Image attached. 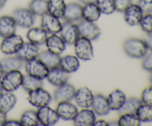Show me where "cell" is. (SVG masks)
<instances>
[{
    "instance_id": "6da1fadb",
    "label": "cell",
    "mask_w": 152,
    "mask_h": 126,
    "mask_svg": "<svg viewBox=\"0 0 152 126\" xmlns=\"http://www.w3.org/2000/svg\"><path fill=\"white\" fill-rule=\"evenodd\" d=\"M123 50L129 57L134 59H142L148 50L144 40L137 38L126 39L123 43Z\"/></svg>"
},
{
    "instance_id": "7a4b0ae2",
    "label": "cell",
    "mask_w": 152,
    "mask_h": 126,
    "mask_svg": "<svg viewBox=\"0 0 152 126\" xmlns=\"http://www.w3.org/2000/svg\"><path fill=\"white\" fill-rule=\"evenodd\" d=\"M23 76L20 71H11L4 73L0 79L4 91L13 92L21 87Z\"/></svg>"
},
{
    "instance_id": "3957f363",
    "label": "cell",
    "mask_w": 152,
    "mask_h": 126,
    "mask_svg": "<svg viewBox=\"0 0 152 126\" xmlns=\"http://www.w3.org/2000/svg\"><path fill=\"white\" fill-rule=\"evenodd\" d=\"M76 56L83 61H88L94 58V48L91 41L80 36L74 44Z\"/></svg>"
},
{
    "instance_id": "277c9868",
    "label": "cell",
    "mask_w": 152,
    "mask_h": 126,
    "mask_svg": "<svg viewBox=\"0 0 152 126\" xmlns=\"http://www.w3.org/2000/svg\"><path fill=\"white\" fill-rule=\"evenodd\" d=\"M23 39L21 36L14 34L3 38L0 44L1 53L6 55L16 54L23 44Z\"/></svg>"
},
{
    "instance_id": "5b68a950",
    "label": "cell",
    "mask_w": 152,
    "mask_h": 126,
    "mask_svg": "<svg viewBox=\"0 0 152 126\" xmlns=\"http://www.w3.org/2000/svg\"><path fill=\"white\" fill-rule=\"evenodd\" d=\"M28 100L31 105L39 108L48 105L52 101V96L48 91L42 87L28 92Z\"/></svg>"
},
{
    "instance_id": "8992f818",
    "label": "cell",
    "mask_w": 152,
    "mask_h": 126,
    "mask_svg": "<svg viewBox=\"0 0 152 126\" xmlns=\"http://www.w3.org/2000/svg\"><path fill=\"white\" fill-rule=\"evenodd\" d=\"M25 68L27 74L39 79H45L49 72V68L39 59L25 62Z\"/></svg>"
},
{
    "instance_id": "52a82bcc",
    "label": "cell",
    "mask_w": 152,
    "mask_h": 126,
    "mask_svg": "<svg viewBox=\"0 0 152 126\" xmlns=\"http://www.w3.org/2000/svg\"><path fill=\"white\" fill-rule=\"evenodd\" d=\"M12 16L16 25L22 28H30L35 23V15L28 8H17L13 11Z\"/></svg>"
},
{
    "instance_id": "ba28073f",
    "label": "cell",
    "mask_w": 152,
    "mask_h": 126,
    "mask_svg": "<svg viewBox=\"0 0 152 126\" xmlns=\"http://www.w3.org/2000/svg\"><path fill=\"white\" fill-rule=\"evenodd\" d=\"M80 36L84 37L91 41L96 40L101 34V31L99 27L92 22L82 20L77 24Z\"/></svg>"
},
{
    "instance_id": "9c48e42d",
    "label": "cell",
    "mask_w": 152,
    "mask_h": 126,
    "mask_svg": "<svg viewBox=\"0 0 152 126\" xmlns=\"http://www.w3.org/2000/svg\"><path fill=\"white\" fill-rule=\"evenodd\" d=\"M37 113L41 125H54L59 119V117L56 110L53 109L48 105L39 108Z\"/></svg>"
},
{
    "instance_id": "30bf717a",
    "label": "cell",
    "mask_w": 152,
    "mask_h": 126,
    "mask_svg": "<svg viewBox=\"0 0 152 126\" xmlns=\"http://www.w3.org/2000/svg\"><path fill=\"white\" fill-rule=\"evenodd\" d=\"M60 36L65 41L66 44L72 45L80 37L78 27L74 22L65 21L62 24V30L60 31Z\"/></svg>"
},
{
    "instance_id": "8fae6325",
    "label": "cell",
    "mask_w": 152,
    "mask_h": 126,
    "mask_svg": "<svg viewBox=\"0 0 152 126\" xmlns=\"http://www.w3.org/2000/svg\"><path fill=\"white\" fill-rule=\"evenodd\" d=\"M94 96V95L88 87L83 86L76 90L74 99L77 105L80 108H91Z\"/></svg>"
},
{
    "instance_id": "7c38bea8",
    "label": "cell",
    "mask_w": 152,
    "mask_h": 126,
    "mask_svg": "<svg viewBox=\"0 0 152 126\" xmlns=\"http://www.w3.org/2000/svg\"><path fill=\"white\" fill-rule=\"evenodd\" d=\"M41 27L48 34H57L62 30V24L59 18L46 13L42 16Z\"/></svg>"
},
{
    "instance_id": "4fadbf2b",
    "label": "cell",
    "mask_w": 152,
    "mask_h": 126,
    "mask_svg": "<svg viewBox=\"0 0 152 126\" xmlns=\"http://www.w3.org/2000/svg\"><path fill=\"white\" fill-rule=\"evenodd\" d=\"M124 19L128 25L131 26H135L139 25L143 16L144 13L137 4H129L127 8L123 12Z\"/></svg>"
},
{
    "instance_id": "5bb4252c",
    "label": "cell",
    "mask_w": 152,
    "mask_h": 126,
    "mask_svg": "<svg viewBox=\"0 0 152 126\" xmlns=\"http://www.w3.org/2000/svg\"><path fill=\"white\" fill-rule=\"evenodd\" d=\"M75 92L76 89L74 85L66 82L57 87L53 93V99L57 103L61 102L71 101L74 99Z\"/></svg>"
},
{
    "instance_id": "9a60e30c",
    "label": "cell",
    "mask_w": 152,
    "mask_h": 126,
    "mask_svg": "<svg viewBox=\"0 0 152 126\" xmlns=\"http://www.w3.org/2000/svg\"><path fill=\"white\" fill-rule=\"evenodd\" d=\"M69 77L70 74L65 72L60 67L58 66L49 69L48 74L46 79L52 85L59 87V86L68 82Z\"/></svg>"
},
{
    "instance_id": "2e32d148",
    "label": "cell",
    "mask_w": 152,
    "mask_h": 126,
    "mask_svg": "<svg viewBox=\"0 0 152 126\" xmlns=\"http://www.w3.org/2000/svg\"><path fill=\"white\" fill-rule=\"evenodd\" d=\"M95 121L96 114L90 108H83L81 111H78L73 119L74 125L77 126H91Z\"/></svg>"
},
{
    "instance_id": "e0dca14e",
    "label": "cell",
    "mask_w": 152,
    "mask_h": 126,
    "mask_svg": "<svg viewBox=\"0 0 152 126\" xmlns=\"http://www.w3.org/2000/svg\"><path fill=\"white\" fill-rule=\"evenodd\" d=\"M56 111L59 118L63 120H73L78 112L77 107L72 104L71 101L59 102L56 106Z\"/></svg>"
},
{
    "instance_id": "ac0fdd59",
    "label": "cell",
    "mask_w": 152,
    "mask_h": 126,
    "mask_svg": "<svg viewBox=\"0 0 152 126\" xmlns=\"http://www.w3.org/2000/svg\"><path fill=\"white\" fill-rule=\"evenodd\" d=\"M39 52V46L31 42H28L23 43L16 55L25 62L36 59Z\"/></svg>"
},
{
    "instance_id": "d6986e66",
    "label": "cell",
    "mask_w": 152,
    "mask_h": 126,
    "mask_svg": "<svg viewBox=\"0 0 152 126\" xmlns=\"http://www.w3.org/2000/svg\"><path fill=\"white\" fill-rule=\"evenodd\" d=\"M83 6L76 2H71L66 4L63 19L67 22H78L83 19L82 16Z\"/></svg>"
},
{
    "instance_id": "ffe728a7",
    "label": "cell",
    "mask_w": 152,
    "mask_h": 126,
    "mask_svg": "<svg viewBox=\"0 0 152 126\" xmlns=\"http://www.w3.org/2000/svg\"><path fill=\"white\" fill-rule=\"evenodd\" d=\"M91 108L97 116H105L111 111L107 97L102 94H96L94 96Z\"/></svg>"
},
{
    "instance_id": "44dd1931",
    "label": "cell",
    "mask_w": 152,
    "mask_h": 126,
    "mask_svg": "<svg viewBox=\"0 0 152 126\" xmlns=\"http://www.w3.org/2000/svg\"><path fill=\"white\" fill-rule=\"evenodd\" d=\"M45 44L49 51L58 55H60L66 47V43L57 34H50V36H48Z\"/></svg>"
},
{
    "instance_id": "7402d4cb",
    "label": "cell",
    "mask_w": 152,
    "mask_h": 126,
    "mask_svg": "<svg viewBox=\"0 0 152 126\" xmlns=\"http://www.w3.org/2000/svg\"><path fill=\"white\" fill-rule=\"evenodd\" d=\"M16 23L12 16H1L0 17V36L4 38L16 34Z\"/></svg>"
},
{
    "instance_id": "603a6c76",
    "label": "cell",
    "mask_w": 152,
    "mask_h": 126,
    "mask_svg": "<svg viewBox=\"0 0 152 126\" xmlns=\"http://www.w3.org/2000/svg\"><path fill=\"white\" fill-rule=\"evenodd\" d=\"M26 36L29 42L38 46H41L45 44L48 38V33L42 27H31L28 30Z\"/></svg>"
},
{
    "instance_id": "cb8c5ba5",
    "label": "cell",
    "mask_w": 152,
    "mask_h": 126,
    "mask_svg": "<svg viewBox=\"0 0 152 126\" xmlns=\"http://www.w3.org/2000/svg\"><path fill=\"white\" fill-rule=\"evenodd\" d=\"M101 14L102 13L95 2L88 3L83 6L82 16L83 20L95 22L99 19Z\"/></svg>"
},
{
    "instance_id": "d4e9b609",
    "label": "cell",
    "mask_w": 152,
    "mask_h": 126,
    "mask_svg": "<svg viewBox=\"0 0 152 126\" xmlns=\"http://www.w3.org/2000/svg\"><path fill=\"white\" fill-rule=\"evenodd\" d=\"M126 99V94L120 89H116L111 91L107 97L111 111H119L124 104Z\"/></svg>"
},
{
    "instance_id": "484cf974",
    "label": "cell",
    "mask_w": 152,
    "mask_h": 126,
    "mask_svg": "<svg viewBox=\"0 0 152 126\" xmlns=\"http://www.w3.org/2000/svg\"><path fill=\"white\" fill-rule=\"evenodd\" d=\"M4 73L11 71H20L24 66V62L19 56H7L0 61Z\"/></svg>"
},
{
    "instance_id": "4316f807",
    "label": "cell",
    "mask_w": 152,
    "mask_h": 126,
    "mask_svg": "<svg viewBox=\"0 0 152 126\" xmlns=\"http://www.w3.org/2000/svg\"><path fill=\"white\" fill-rule=\"evenodd\" d=\"M80 59L76 56L66 55L60 58L59 66L68 74L76 72L80 68Z\"/></svg>"
},
{
    "instance_id": "83f0119b",
    "label": "cell",
    "mask_w": 152,
    "mask_h": 126,
    "mask_svg": "<svg viewBox=\"0 0 152 126\" xmlns=\"http://www.w3.org/2000/svg\"><path fill=\"white\" fill-rule=\"evenodd\" d=\"M37 58L39 59L42 62H43L49 69H51L55 67L59 66L61 57L59 55L52 53L47 50L39 52Z\"/></svg>"
},
{
    "instance_id": "f1b7e54d",
    "label": "cell",
    "mask_w": 152,
    "mask_h": 126,
    "mask_svg": "<svg viewBox=\"0 0 152 126\" xmlns=\"http://www.w3.org/2000/svg\"><path fill=\"white\" fill-rule=\"evenodd\" d=\"M16 103V97L12 92L4 91L0 95V111L7 114Z\"/></svg>"
},
{
    "instance_id": "f546056e",
    "label": "cell",
    "mask_w": 152,
    "mask_h": 126,
    "mask_svg": "<svg viewBox=\"0 0 152 126\" xmlns=\"http://www.w3.org/2000/svg\"><path fill=\"white\" fill-rule=\"evenodd\" d=\"M66 4L64 0H48V13L59 19H63Z\"/></svg>"
},
{
    "instance_id": "4dcf8cb0",
    "label": "cell",
    "mask_w": 152,
    "mask_h": 126,
    "mask_svg": "<svg viewBox=\"0 0 152 126\" xmlns=\"http://www.w3.org/2000/svg\"><path fill=\"white\" fill-rule=\"evenodd\" d=\"M43 85L42 80L37 79L36 77L32 76L27 74V75L23 76V79H22V87H23L24 90H26L27 92L32 91V90H36L37 88L42 87Z\"/></svg>"
},
{
    "instance_id": "1f68e13d",
    "label": "cell",
    "mask_w": 152,
    "mask_h": 126,
    "mask_svg": "<svg viewBox=\"0 0 152 126\" xmlns=\"http://www.w3.org/2000/svg\"><path fill=\"white\" fill-rule=\"evenodd\" d=\"M19 122L21 123V125L23 126L40 125L37 111H34V110H28V111H25L21 116Z\"/></svg>"
},
{
    "instance_id": "d6a6232c",
    "label": "cell",
    "mask_w": 152,
    "mask_h": 126,
    "mask_svg": "<svg viewBox=\"0 0 152 126\" xmlns=\"http://www.w3.org/2000/svg\"><path fill=\"white\" fill-rule=\"evenodd\" d=\"M142 104L140 99L137 98L131 97L129 99H126L124 104L119 110L120 114H136V111L140 105Z\"/></svg>"
},
{
    "instance_id": "836d02e7",
    "label": "cell",
    "mask_w": 152,
    "mask_h": 126,
    "mask_svg": "<svg viewBox=\"0 0 152 126\" xmlns=\"http://www.w3.org/2000/svg\"><path fill=\"white\" fill-rule=\"evenodd\" d=\"M28 9L35 16H42L48 13V0H31Z\"/></svg>"
},
{
    "instance_id": "e575fe53",
    "label": "cell",
    "mask_w": 152,
    "mask_h": 126,
    "mask_svg": "<svg viewBox=\"0 0 152 126\" xmlns=\"http://www.w3.org/2000/svg\"><path fill=\"white\" fill-rule=\"evenodd\" d=\"M136 116L141 122H152V105L142 103L136 111Z\"/></svg>"
},
{
    "instance_id": "d590c367",
    "label": "cell",
    "mask_w": 152,
    "mask_h": 126,
    "mask_svg": "<svg viewBox=\"0 0 152 126\" xmlns=\"http://www.w3.org/2000/svg\"><path fill=\"white\" fill-rule=\"evenodd\" d=\"M119 126H140V120L135 114H120L117 121Z\"/></svg>"
},
{
    "instance_id": "8d00e7d4",
    "label": "cell",
    "mask_w": 152,
    "mask_h": 126,
    "mask_svg": "<svg viewBox=\"0 0 152 126\" xmlns=\"http://www.w3.org/2000/svg\"><path fill=\"white\" fill-rule=\"evenodd\" d=\"M95 3L103 14L110 15L116 10L114 0H95Z\"/></svg>"
},
{
    "instance_id": "74e56055",
    "label": "cell",
    "mask_w": 152,
    "mask_h": 126,
    "mask_svg": "<svg viewBox=\"0 0 152 126\" xmlns=\"http://www.w3.org/2000/svg\"><path fill=\"white\" fill-rule=\"evenodd\" d=\"M139 25L142 31L146 34L152 33V13L143 15Z\"/></svg>"
},
{
    "instance_id": "f35d334b",
    "label": "cell",
    "mask_w": 152,
    "mask_h": 126,
    "mask_svg": "<svg viewBox=\"0 0 152 126\" xmlns=\"http://www.w3.org/2000/svg\"><path fill=\"white\" fill-rule=\"evenodd\" d=\"M141 102L143 104L152 105V86H148L141 93Z\"/></svg>"
},
{
    "instance_id": "ab89813d",
    "label": "cell",
    "mask_w": 152,
    "mask_h": 126,
    "mask_svg": "<svg viewBox=\"0 0 152 126\" xmlns=\"http://www.w3.org/2000/svg\"><path fill=\"white\" fill-rule=\"evenodd\" d=\"M142 67L145 71L152 72V51L147 53L142 58Z\"/></svg>"
},
{
    "instance_id": "60d3db41",
    "label": "cell",
    "mask_w": 152,
    "mask_h": 126,
    "mask_svg": "<svg viewBox=\"0 0 152 126\" xmlns=\"http://www.w3.org/2000/svg\"><path fill=\"white\" fill-rule=\"evenodd\" d=\"M137 4L145 14L152 13V0H139Z\"/></svg>"
},
{
    "instance_id": "b9f144b4",
    "label": "cell",
    "mask_w": 152,
    "mask_h": 126,
    "mask_svg": "<svg viewBox=\"0 0 152 126\" xmlns=\"http://www.w3.org/2000/svg\"><path fill=\"white\" fill-rule=\"evenodd\" d=\"M115 10L118 12L123 13L128 6L132 4V0H114Z\"/></svg>"
},
{
    "instance_id": "7bdbcfd3",
    "label": "cell",
    "mask_w": 152,
    "mask_h": 126,
    "mask_svg": "<svg viewBox=\"0 0 152 126\" xmlns=\"http://www.w3.org/2000/svg\"><path fill=\"white\" fill-rule=\"evenodd\" d=\"M145 44H146L148 50H150L152 51V33L150 34H147L146 36H145V39H144Z\"/></svg>"
},
{
    "instance_id": "ee69618b",
    "label": "cell",
    "mask_w": 152,
    "mask_h": 126,
    "mask_svg": "<svg viewBox=\"0 0 152 126\" xmlns=\"http://www.w3.org/2000/svg\"><path fill=\"white\" fill-rule=\"evenodd\" d=\"M4 126H22L19 121L17 120H7L4 125Z\"/></svg>"
},
{
    "instance_id": "f6af8a7d",
    "label": "cell",
    "mask_w": 152,
    "mask_h": 126,
    "mask_svg": "<svg viewBox=\"0 0 152 126\" xmlns=\"http://www.w3.org/2000/svg\"><path fill=\"white\" fill-rule=\"evenodd\" d=\"M94 126H107L108 125V122L104 119L96 120L93 125Z\"/></svg>"
},
{
    "instance_id": "bcb514c9",
    "label": "cell",
    "mask_w": 152,
    "mask_h": 126,
    "mask_svg": "<svg viewBox=\"0 0 152 126\" xmlns=\"http://www.w3.org/2000/svg\"><path fill=\"white\" fill-rule=\"evenodd\" d=\"M7 121V117H6V114L0 111V126H3Z\"/></svg>"
},
{
    "instance_id": "7dc6e473",
    "label": "cell",
    "mask_w": 152,
    "mask_h": 126,
    "mask_svg": "<svg viewBox=\"0 0 152 126\" xmlns=\"http://www.w3.org/2000/svg\"><path fill=\"white\" fill-rule=\"evenodd\" d=\"M7 1V0H0V10H1V9L4 7V5L6 4Z\"/></svg>"
},
{
    "instance_id": "c3c4849f",
    "label": "cell",
    "mask_w": 152,
    "mask_h": 126,
    "mask_svg": "<svg viewBox=\"0 0 152 126\" xmlns=\"http://www.w3.org/2000/svg\"><path fill=\"white\" fill-rule=\"evenodd\" d=\"M79 1L84 4H88V3H91V2H95V0H79Z\"/></svg>"
},
{
    "instance_id": "681fc988",
    "label": "cell",
    "mask_w": 152,
    "mask_h": 126,
    "mask_svg": "<svg viewBox=\"0 0 152 126\" xmlns=\"http://www.w3.org/2000/svg\"><path fill=\"white\" fill-rule=\"evenodd\" d=\"M4 71H3V68H2V66H1V62H0V79H1L2 76L4 75Z\"/></svg>"
},
{
    "instance_id": "f907efd6",
    "label": "cell",
    "mask_w": 152,
    "mask_h": 126,
    "mask_svg": "<svg viewBox=\"0 0 152 126\" xmlns=\"http://www.w3.org/2000/svg\"><path fill=\"white\" fill-rule=\"evenodd\" d=\"M4 89H3V87H2V85H1V80H0V95L1 94V93H3V92H4Z\"/></svg>"
},
{
    "instance_id": "816d5d0a",
    "label": "cell",
    "mask_w": 152,
    "mask_h": 126,
    "mask_svg": "<svg viewBox=\"0 0 152 126\" xmlns=\"http://www.w3.org/2000/svg\"><path fill=\"white\" fill-rule=\"evenodd\" d=\"M149 82H150V84L152 86V72H151V75L149 76Z\"/></svg>"
}]
</instances>
